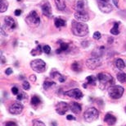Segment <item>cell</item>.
Here are the masks:
<instances>
[{
    "instance_id": "1",
    "label": "cell",
    "mask_w": 126,
    "mask_h": 126,
    "mask_svg": "<svg viewBox=\"0 0 126 126\" xmlns=\"http://www.w3.org/2000/svg\"><path fill=\"white\" fill-rule=\"evenodd\" d=\"M71 31L72 33L76 36H85L89 33V27L88 25L83 22L77 21H73L71 23Z\"/></svg>"
},
{
    "instance_id": "2",
    "label": "cell",
    "mask_w": 126,
    "mask_h": 126,
    "mask_svg": "<svg viewBox=\"0 0 126 126\" xmlns=\"http://www.w3.org/2000/svg\"><path fill=\"white\" fill-rule=\"evenodd\" d=\"M97 79L99 81L100 83V88L102 90L106 89L108 87H110L113 83H114V79L111 75H110L109 74L107 73H100L97 74Z\"/></svg>"
},
{
    "instance_id": "3",
    "label": "cell",
    "mask_w": 126,
    "mask_h": 126,
    "mask_svg": "<svg viewBox=\"0 0 126 126\" xmlns=\"http://www.w3.org/2000/svg\"><path fill=\"white\" fill-rule=\"evenodd\" d=\"M125 92L124 87L121 86L113 85L108 87V95L112 99H120L123 96V93Z\"/></svg>"
},
{
    "instance_id": "4",
    "label": "cell",
    "mask_w": 126,
    "mask_h": 126,
    "mask_svg": "<svg viewBox=\"0 0 126 126\" xmlns=\"http://www.w3.org/2000/svg\"><path fill=\"white\" fill-rule=\"evenodd\" d=\"M98 116H99V112L94 107H90L89 109H87L84 114V120L89 123L95 121L98 118Z\"/></svg>"
},
{
    "instance_id": "5",
    "label": "cell",
    "mask_w": 126,
    "mask_h": 126,
    "mask_svg": "<svg viewBox=\"0 0 126 126\" xmlns=\"http://www.w3.org/2000/svg\"><path fill=\"white\" fill-rule=\"evenodd\" d=\"M31 67L34 71L37 73H44L46 70V63L42 59H34L31 62Z\"/></svg>"
},
{
    "instance_id": "6",
    "label": "cell",
    "mask_w": 126,
    "mask_h": 126,
    "mask_svg": "<svg viewBox=\"0 0 126 126\" xmlns=\"http://www.w3.org/2000/svg\"><path fill=\"white\" fill-rule=\"evenodd\" d=\"M102 64V60H101L100 57H96L94 56L90 58L86 61V65L89 69H96L97 68L100 67Z\"/></svg>"
},
{
    "instance_id": "7",
    "label": "cell",
    "mask_w": 126,
    "mask_h": 126,
    "mask_svg": "<svg viewBox=\"0 0 126 126\" xmlns=\"http://www.w3.org/2000/svg\"><path fill=\"white\" fill-rule=\"evenodd\" d=\"M26 20L29 25H34V26H38L40 22V17L35 11H32L30 12V14L27 16Z\"/></svg>"
},
{
    "instance_id": "8",
    "label": "cell",
    "mask_w": 126,
    "mask_h": 126,
    "mask_svg": "<svg viewBox=\"0 0 126 126\" xmlns=\"http://www.w3.org/2000/svg\"><path fill=\"white\" fill-rule=\"evenodd\" d=\"M23 110V105L19 102H14L10 105L9 112L12 115H20Z\"/></svg>"
},
{
    "instance_id": "9",
    "label": "cell",
    "mask_w": 126,
    "mask_h": 126,
    "mask_svg": "<svg viewBox=\"0 0 126 126\" xmlns=\"http://www.w3.org/2000/svg\"><path fill=\"white\" fill-rule=\"evenodd\" d=\"M98 4V7H99L100 11L104 12V13H109L112 11V6L110 3H108L107 2L105 1H102V0H99L97 2Z\"/></svg>"
},
{
    "instance_id": "10",
    "label": "cell",
    "mask_w": 126,
    "mask_h": 126,
    "mask_svg": "<svg viewBox=\"0 0 126 126\" xmlns=\"http://www.w3.org/2000/svg\"><path fill=\"white\" fill-rule=\"evenodd\" d=\"M69 108H70L69 104H67V103H65L64 101H61L56 105V111L57 114L64 115L67 112V110H69Z\"/></svg>"
},
{
    "instance_id": "11",
    "label": "cell",
    "mask_w": 126,
    "mask_h": 126,
    "mask_svg": "<svg viewBox=\"0 0 126 126\" xmlns=\"http://www.w3.org/2000/svg\"><path fill=\"white\" fill-rule=\"evenodd\" d=\"M65 95H66L70 97L75 98V99H79V100L81 99V98L84 97L82 92L79 89H78V88H75V89L68 91V92H65Z\"/></svg>"
},
{
    "instance_id": "12",
    "label": "cell",
    "mask_w": 126,
    "mask_h": 126,
    "mask_svg": "<svg viewBox=\"0 0 126 126\" xmlns=\"http://www.w3.org/2000/svg\"><path fill=\"white\" fill-rule=\"evenodd\" d=\"M41 8H42V12L46 17H52V7L51 4L49 3V2L47 1H44L41 5Z\"/></svg>"
},
{
    "instance_id": "13",
    "label": "cell",
    "mask_w": 126,
    "mask_h": 126,
    "mask_svg": "<svg viewBox=\"0 0 126 126\" xmlns=\"http://www.w3.org/2000/svg\"><path fill=\"white\" fill-rule=\"evenodd\" d=\"M88 2L87 0H78L75 5L76 12H87Z\"/></svg>"
},
{
    "instance_id": "14",
    "label": "cell",
    "mask_w": 126,
    "mask_h": 126,
    "mask_svg": "<svg viewBox=\"0 0 126 126\" xmlns=\"http://www.w3.org/2000/svg\"><path fill=\"white\" fill-rule=\"evenodd\" d=\"M75 17L81 22H88L89 20V16L87 12H75Z\"/></svg>"
},
{
    "instance_id": "15",
    "label": "cell",
    "mask_w": 126,
    "mask_h": 126,
    "mask_svg": "<svg viewBox=\"0 0 126 126\" xmlns=\"http://www.w3.org/2000/svg\"><path fill=\"white\" fill-rule=\"evenodd\" d=\"M4 22H5V25L9 27L11 30H13L16 27V23L15 22V20L12 18L11 17H6L4 18Z\"/></svg>"
},
{
    "instance_id": "16",
    "label": "cell",
    "mask_w": 126,
    "mask_h": 126,
    "mask_svg": "<svg viewBox=\"0 0 126 126\" xmlns=\"http://www.w3.org/2000/svg\"><path fill=\"white\" fill-rule=\"evenodd\" d=\"M104 121L107 123L108 125H114L116 122V118H115L114 115L108 113V114L106 115V116L104 118Z\"/></svg>"
},
{
    "instance_id": "17",
    "label": "cell",
    "mask_w": 126,
    "mask_h": 126,
    "mask_svg": "<svg viewBox=\"0 0 126 126\" xmlns=\"http://www.w3.org/2000/svg\"><path fill=\"white\" fill-rule=\"evenodd\" d=\"M70 109L73 113H75V114H79V113H80V111H81L82 107L79 103L72 102L71 105H70Z\"/></svg>"
},
{
    "instance_id": "18",
    "label": "cell",
    "mask_w": 126,
    "mask_h": 126,
    "mask_svg": "<svg viewBox=\"0 0 126 126\" xmlns=\"http://www.w3.org/2000/svg\"><path fill=\"white\" fill-rule=\"evenodd\" d=\"M51 76L54 79H57V81H59L60 82H64L65 81V77L64 76H62L61 74H59L58 72H52Z\"/></svg>"
},
{
    "instance_id": "19",
    "label": "cell",
    "mask_w": 126,
    "mask_h": 126,
    "mask_svg": "<svg viewBox=\"0 0 126 126\" xmlns=\"http://www.w3.org/2000/svg\"><path fill=\"white\" fill-rule=\"evenodd\" d=\"M69 49V44L60 41V48L57 50V54H61L62 52H65Z\"/></svg>"
},
{
    "instance_id": "20",
    "label": "cell",
    "mask_w": 126,
    "mask_h": 126,
    "mask_svg": "<svg viewBox=\"0 0 126 126\" xmlns=\"http://www.w3.org/2000/svg\"><path fill=\"white\" fill-rule=\"evenodd\" d=\"M115 67H116L118 69H120V70L124 69L125 67V64L124 60L121 59H115Z\"/></svg>"
},
{
    "instance_id": "21",
    "label": "cell",
    "mask_w": 126,
    "mask_h": 126,
    "mask_svg": "<svg viewBox=\"0 0 126 126\" xmlns=\"http://www.w3.org/2000/svg\"><path fill=\"white\" fill-rule=\"evenodd\" d=\"M7 7H8V2L7 0H0V12H6Z\"/></svg>"
},
{
    "instance_id": "22",
    "label": "cell",
    "mask_w": 126,
    "mask_h": 126,
    "mask_svg": "<svg viewBox=\"0 0 126 126\" xmlns=\"http://www.w3.org/2000/svg\"><path fill=\"white\" fill-rule=\"evenodd\" d=\"M55 3L57 5V8L61 11L65 8V0H55Z\"/></svg>"
},
{
    "instance_id": "23",
    "label": "cell",
    "mask_w": 126,
    "mask_h": 126,
    "mask_svg": "<svg viewBox=\"0 0 126 126\" xmlns=\"http://www.w3.org/2000/svg\"><path fill=\"white\" fill-rule=\"evenodd\" d=\"M116 77L118 81L121 82V83H125L126 82V74H125V73H119L117 74Z\"/></svg>"
},
{
    "instance_id": "24",
    "label": "cell",
    "mask_w": 126,
    "mask_h": 126,
    "mask_svg": "<svg viewBox=\"0 0 126 126\" xmlns=\"http://www.w3.org/2000/svg\"><path fill=\"white\" fill-rule=\"evenodd\" d=\"M55 26L57 27H62V26H65L66 22H65V20H63L62 18H56L55 19Z\"/></svg>"
},
{
    "instance_id": "25",
    "label": "cell",
    "mask_w": 126,
    "mask_h": 126,
    "mask_svg": "<svg viewBox=\"0 0 126 126\" xmlns=\"http://www.w3.org/2000/svg\"><path fill=\"white\" fill-rule=\"evenodd\" d=\"M110 33L112 35H115V36L119 35L120 31H119V23H118V22H115L114 23V26H113V28L110 30Z\"/></svg>"
},
{
    "instance_id": "26",
    "label": "cell",
    "mask_w": 126,
    "mask_h": 126,
    "mask_svg": "<svg viewBox=\"0 0 126 126\" xmlns=\"http://www.w3.org/2000/svg\"><path fill=\"white\" fill-rule=\"evenodd\" d=\"M54 86H56V83H55L54 82H50V81H45L44 82V88L45 90H47L49 89L50 87H54Z\"/></svg>"
},
{
    "instance_id": "27",
    "label": "cell",
    "mask_w": 126,
    "mask_h": 126,
    "mask_svg": "<svg viewBox=\"0 0 126 126\" xmlns=\"http://www.w3.org/2000/svg\"><path fill=\"white\" fill-rule=\"evenodd\" d=\"M71 69H72V70H74L75 72H77V73L80 72L82 70L80 64H79V63H77V62H75L74 64L71 65Z\"/></svg>"
},
{
    "instance_id": "28",
    "label": "cell",
    "mask_w": 126,
    "mask_h": 126,
    "mask_svg": "<svg viewBox=\"0 0 126 126\" xmlns=\"http://www.w3.org/2000/svg\"><path fill=\"white\" fill-rule=\"evenodd\" d=\"M86 80L88 82V83L89 84H91V85H94L95 86L96 85V79L94 76H88L86 77Z\"/></svg>"
},
{
    "instance_id": "29",
    "label": "cell",
    "mask_w": 126,
    "mask_h": 126,
    "mask_svg": "<svg viewBox=\"0 0 126 126\" xmlns=\"http://www.w3.org/2000/svg\"><path fill=\"white\" fill-rule=\"evenodd\" d=\"M40 102H41V101H40V98L39 97H37V96H34V97H32L31 104L33 105H38Z\"/></svg>"
},
{
    "instance_id": "30",
    "label": "cell",
    "mask_w": 126,
    "mask_h": 126,
    "mask_svg": "<svg viewBox=\"0 0 126 126\" xmlns=\"http://www.w3.org/2000/svg\"><path fill=\"white\" fill-rule=\"evenodd\" d=\"M42 47L40 46V45H38L36 49H34V50H33L32 51H31V54L32 55H37V54H41V52H42Z\"/></svg>"
},
{
    "instance_id": "31",
    "label": "cell",
    "mask_w": 126,
    "mask_h": 126,
    "mask_svg": "<svg viewBox=\"0 0 126 126\" xmlns=\"http://www.w3.org/2000/svg\"><path fill=\"white\" fill-rule=\"evenodd\" d=\"M33 126H46L44 122L40 121L39 120H35L33 121Z\"/></svg>"
},
{
    "instance_id": "32",
    "label": "cell",
    "mask_w": 126,
    "mask_h": 126,
    "mask_svg": "<svg viewBox=\"0 0 126 126\" xmlns=\"http://www.w3.org/2000/svg\"><path fill=\"white\" fill-rule=\"evenodd\" d=\"M43 51H44L45 54H50V52H51V48H50L49 45H44V47H43Z\"/></svg>"
},
{
    "instance_id": "33",
    "label": "cell",
    "mask_w": 126,
    "mask_h": 126,
    "mask_svg": "<svg viewBox=\"0 0 126 126\" xmlns=\"http://www.w3.org/2000/svg\"><path fill=\"white\" fill-rule=\"evenodd\" d=\"M26 97V94L25 92H20V94L17 95V100L18 101H22Z\"/></svg>"
},
{
    "instance_id": "34",
    "label": "cell",
    "mask_w": 126,
    "mask_h": 126,
    "mask_svg": "<svg viewBox=\"0 0 126 126\" xmlns=\"http://www.w3.org/2000/svg\"><path fill=\"white\" fill-rule=\"evenodd\" d=\"M22 86H23V88L25 90H29L30 88H31V85H30V83L27 81H24L23 84H22Z\"/></svg>"
},
{
    "instance_id": "35",
    "label": "cell",
    "mask_w": 126,
    "mask_h": 126,
    "mask_svg": "<svg viewBox=\"0 0 126 126\" xmlns=\"http://www.w3.org/2000/svg\"><path fill=\"white\" fill-rule=\"evenodd\" d=\"M93 37H94V39H95V40H99L101 37H102V35H101L99 31H96V32H94Z\"/></svg>"
},
{
    "instance_id": "36",
    "label": "cell",
    "mask_w": 126,
    "mask_h": 126,
    "mask_svg": "<svg viewBox=\"0 0 126 126\" xmlns=\"http://www.w3.org/2000/svg\"><path fill=\"white\" fill-rule=\"evenodd\" d=\"M12 94L17 95V94H18V92H19L18 88H17L16 87H13L12 88Z\"/></svg>"
},
{
    "instance_id": "37",
    "label": "cell",
    "mask_w": 126,
    "mask_h": 126,
    "mask_svg": "<svg viewBox=\"0 0 126 126\" xmlns=\"http://www.w3.org/2000/svg\"><path fill=\"white\" fill-rule=\"evenodd\" d=\"M6 126H18V125L13 121H9V122L6 123Z\"/></svg>"
},
{
    "instance_id": "38",
    "label": "cell",
    "mask_w": 126,
    "mask_h": 126,
    "mask_svg": "<svg viewBox=\"0 0 126 126\" xmlns=\"http://www.w3.org/2000/svg\"><path fill=\"white\" fill-rule=\"evenodd\" d=\"M14 13H15V15H16V17H18V16H20V15L21 14V10H20V9H16V10H15Z\"/></svg>"
},
{
    "instance_id": "39",
    "label": "cell",
    "mask_w": 126,
    "mask_h": 126,
    "mask_svg": "<svg viewBox=\"0 0 126 126\" xmlns=\"http://www.w3.org/2000/svg\"><path fill=\"white\" fill-rule=\"evenodd\" d=\"M30 79H31V81L33 82H36V76H35V75H31V76H30Z\"/></svg>"
},
{
    "instance_id": "40",
    "label": "cell",
    "mask_w": 126,
    "mask_h": 126,
    "mask_svg": "<svg viewBox=\"0 0 126 126\" xmlns=\"http://www.w3.org/2000/svg\"><path fill=\"white\" fill-rule=\"evenodd\" d=\"M66 119L68 120H75V118L73 116V115H68L67 116H66Z\"/></svg>"
},
{
    "instance_id": "41",
    "label": "cell",
    "mask_w": 126,
    "mask_h": 126,
    "mask_svg": "<svg viewBox=\"0 0 126 126\" xmlns=\"http://www.w3.org/2000/svg\"><path fill=\"white\" fill-rule=\"evenodd\" d=\"M6 74L7 75H10V74H12V69H10V68H8V69H7V70H6Z\"/></svg>"
},
{
    "instance_id": "42",
    "label": "cell",
    "mask_w": 126,
    "mask_h": 126,
    "mask_svg": "<svg viewBox=\"0 0 126 126\" xmlns=\"http://www.w3.org/2000/svg\"><path fill=\"white\" fill-rule=\"evenodd\" d=\"M113 2H114L115 5V6H116L117 7H119V3H118V0H113Z\"/></svg>"
},
{
    "instance_id": "43",
    "label": "cell",
    "mask_w": 126,
    "mask_h": 126,
    "mask_svg": "<svg viewBox=\"0 0 126 126\" xmlns=\"http://www.w3.org/2000/svg\"><path fill=\"white\" fill-rule=\"evenodd\" d=\"M1 33H2V36H6V34H5V32L3 31V28H2V27H1Z\"/></svg>"
},
{
    "instance_id": "44",
    "label": "cell",
    "mask_w": 126,
    "mask_h": 126,
    "mask_svg": "<svg viewBox=\"0 0 126 126\" xmlns=\"http://www.w3.org/2000/svg\"><path fill=\"white\" fill-rule=\"evenodd\" d=\"M1 59H2V64H4V63L6 62V60H5V58H4L3 56H2V55Z\"/></svg>"
},
{
    "instance_id": "45",
    "label": "cell",
    "mask_w": 126,
    "mask_h": 126,
    "mask_svg": "<svg viewBox=\"0 0 126 126\" xmlns=\"http://www.w3.org/2000/svg\"><path fill=\"white\" fill-rule=\"evenodd\" d=\"M52 126H57V122H56V121L52 122Z\"/></svg>"
},
{
    "instance_id": "46",
    "label": "cell",
    "mask_w": 126,
    "mask_h": 126,
    "mask_svg": "<svg viewBox=\"0 0 126 126\" xmlns=\"http://www.w3.org/2000/svg\"><path fill=\"white\" fill-rule=\"evenodd\" d=\"M102 1H105V2H107L108 0H102Z\"/></svg>"
},
{
    "instance_id": "47",
    "label": "cell",
    "mask_w": 126,
    "mask_h": 126,
    "mask_svg": "<svg viewBox=\"0 0 126 126\" xmlns=\"http://www.w3.org/2000/svg\"><path fill=\"white\" fill-rule=\"evenodd\" d=\"M17 1H18V2H21V0H17Z\"/></svg>"
},
{
    "instance_id": "48",
    "label": "cell",
    "mask_w": 126,
    "mask_h": 126,
    "mask_svg": "<svg viewBox=\"0 0 126 126\" xmlns=\"http://www.w3.org/2000/svg\"><path fill=\"white\" fill-rule=\"evenodd\" d=\"M125 112H126V107H125Z\"/></svg>"
},
{
    "instance_id": "49",
    "label": "cell",
    "mask_w": 126,
    "mask_h": 126,
    "mask_svg": "<svg viewBox=\"0 0 126 126\" xmlns=\"http://www.w3.org/2000/svg\"><path fill=\"white\" fill-rule=\"evenodd\" d=\"M123 126H126V125H123Z\"/></svg>"
}]
</instances>
